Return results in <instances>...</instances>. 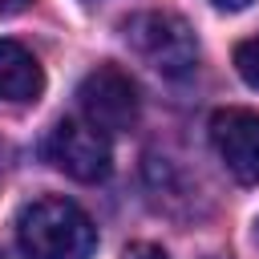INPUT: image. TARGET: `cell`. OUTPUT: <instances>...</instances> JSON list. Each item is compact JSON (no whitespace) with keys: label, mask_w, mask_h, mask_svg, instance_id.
I'll return each mask as SVG.
<instances>
[{"label":"cell","mask_w":259,"mask_h":259,"mask_svg":"<svg viewBox=\"0 0 259 259\" xmlns=\"http://www.w3.org/2000/svg\"><path fill=\"white\" fill-rule=\"evenodd\" d=\"M16 243L28 259H89L97 247V227L73 198L45 194L20 206Z\"/></svg>","instance_id":"1"},{"label":"cell","mask_w":259,"mask_h":259,"mask_svg":"<svg viewBox=\"0 0 259 259\" xmlns=\"http://www.w3.org/2000/svg\"><path fill=\"white\" fill-rule=\"evenodd\" d=\"M121 36L154 73H162L170 81L190 77L198 65V36L178 12H166V8L134 12L121 24Z\"/></svg>","instance_id":"2"},{"label":"cell","mask_w":259,"mask_h":259,"mask_svg":"<svg viewBox=\"0 0 259 259\" xmlns=\"http://www.w3.org/2000/svg\"><path fill=\"white\" fill-rule=\"evenodd\" d=\"M77 101H81L85 121L101 134H125V130L138 125V113H142L138 85L117 65H97L93 73H85Z\"/></svg>","instance_id":"3"},{"label":"cell","mask_w":259,"mask_h":259,"mask_svg":"<svg viewBox=\"0 0 259 259\" xmlns=\"http://www.w3.org/2000/svg\"><path fill=\"white\" fill-rule=\"evenodd\" d=\"M45 158H49L61 174H69V178H77V182H101V178L109 174V166H113V154H109L105 134L93 130L85 117H81V121H77V117L57 121V125L49 130V138H45Z\"/></svg>","instance_id":"4"},{"label":"cell","mask_w":259,"mask_h":259,"mask_svg":"<svg viewBox=\"0 0 259 259\" xmlns=\"http://www.w3.org/2000/svg\"><path fill=\"white\" fill-rule=\"evenodd\" d=\"M210 142L231 178L239 182H259V113L243 105H227L210 117Z\"/></svg>","instance_id":"5"},{"label":"cell","mask_w":259,"mask_h":259,"mask_svg":"<svg viewBox=\"0 0 259 259\" xmlns=\"http://www.w3.org/2000/svg\"><path fill=\"white\" fill-rule=\"evenodd\" d=\"M40 93H45L40 61H36L20 40L0 36V101L28 105V101H36Z\"/></svg>","instance_id":"6"},{"label":"cell","mask_w":259,"mask_h":259,"mask_svg":"<svg viewBox=\"0 0 259 259\" xmlns=\"http://www.w3.org/2000/svg\"><path fill=\"white\" fill-rule=\"evenodd\" d=\"M235 69L251 89H259V36H247L235 45Z\"/></svg>","instance_id":"7"},{"label":"cell","mask_w":259,"mask_h":259,"mask_svg":"<svg viewBox=\"0 0 259 259\" xmlns=\"http://www.w3.org/2000/svg\"><path fill=\"white\" fill-rule=\"evenodd\" d=\"M121 259H170V255L162 247H154V243H130Z\"/></svg>","instance_id":"8"},{"label":"cell","mask_w":259,"mask_h":259,"mask_svg":"<svg viewBox=\"0 0 259 259\" xmlns=\"http://www.w3.org/2000/svg\"><path fill=\"white\" fill-rule=\"evenodd\" d=\"M32 0H0V16H16V12H24Z\"/></svg>","instance_id":"9"},{"label":"cell","mask_w":259,"mask_h":259,"mask_svg":"<svg viewBox=\"0 0 259 259\" xmlns=\"http://www.w3.org/2000/svg\"><path fill=\"white\" fill-rule=\"evenodd\" d=\"M214 8H227V12H239V8H247L251 0H210Z\"/></svg>","instance_id":"10"},{"label":"cell","mask_w":259,"mask_h":259,"mask_svg":"<svg viewBox=\"0 0 259 259\" xmlns=\"http://www.w3.org/2000/svg\"><path fill=\"white\" fill-rule=\"evenodd\" d=\"M255 247H259V219H255Z\"/></svg>","instance_id":"11"}]
</instances>
